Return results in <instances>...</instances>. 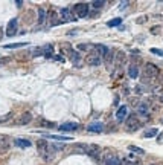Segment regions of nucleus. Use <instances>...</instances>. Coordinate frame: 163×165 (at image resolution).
Segmentation results:
<instances>
[{
    "instance_id": "nucleus-1",
    "label": "nucleus",
    "mask_w": 163,
    "mask_h": 165,
    "mask_svg": "<svg viewBox=\"0 0 163 165\" xmlns=\"http://www.w3.org/2000/svg\"><path fill=\"white\" fill-rule=\"evenodd\" d=\"M37 150L46 161H50L52 156H53L52 151L57 150V148H55V145H49V142L46 141V139H38L37 141Z\"/></svg>"
},
{
    "instance_id": "nucleus-2",
    "label": "nucleus",
    "mask_w": 163,
    "mask_h": 165,
    "mask_svg": "<svg viewBox=\"0 0 163 165\" xmlns=\"http://www.w3.org/2000/svg\"><path fill=\"white\" fill-rule=\"evenodd\" d=\"M143 75L146 78H156L159 75V67L153 63H146L145 67H143Z\"/></svg>"
},
{
    "instance_id": "nucleus-3",
    "label": "nucleus",
    "mask_w": 163,
    "mask_h": 165,
    "mask_svg": "<svg viewBox=\"0 0 163 165\" xmlns=\"http://www.w3.org/2000/svg\"><path fill=\"white\" fill-rule=\"evenodd\" d=\"M18 32V20L17 18H11L8 21V26H6V35L8 37H14Z\"/></svg>"
},
{
    "instance_id": "nucleus-4",
    "label": "nucleus",
    "mask_w": 163,
    "mask_h": 165,
    "mask_svg": "<svg viewBox=\"0 0 163 165\" xmlns=\"http://www.w3.org/2000/svg\"><path fill=\"white\" fill-rule=\"evenodd\" d=\"M86 153L91 156L93 159H96L98 162L101 161V147L99 145H87L86 147Z\"/></svg>"
},
{
    "instance_id": "nucleus-5",
    "label": "nucleus",
    "mask_w": 163,
    "mask_h": 165,
    "mask_svg": "<svg viewBox=\"0 0 163 165\" xmlns=\"http://www.w3.org/2000/svg\"><path fill=\"white\" fill-rule=\"evenodd\" d=\"M73 11H75V14L78 17H86L89 16V5L84 3V2H81V3H76L73 6Z\"/></svg>"
},
{
    "instance_id": "nucleus-6",
    "label": "nucleus",
    "mask_w": 163,
    "mask_h": 165,
    "mask_svg": "<svg viewBox=\"0 0 163 165\" xmlns=\"http://www.w3.org/2000/svg\"><path fill=\"white\" fill-rule=\"evenodd\" d=\"M101 61H102L101 57L94 52V50H93V52H90V54H87V57H86V63H87L89 66H99Z\"/></svg>"
},
{
    "instance_id": "nucleus-7",
    "label": "nucleus",
    "mask_w": 163,
    "mask_h": 165,
    "mask_svg": "<svg viewBox=\"0 0 163 165\" xmlns=\"http://www.w3.org/2000/svg\"><path fill=\"white\" fill-rule=\"evenodd\" d=\"M139 127H140V121L137 119V116L133 115L128 118V121H127V130L128 132H136Z\"/></svg>"
},
{
    "instance_id": "nucleus-8",
    "label": "nucleus",
    "mask_w": 163,
    "mask_h": 165,
    "mask_svg": "<svg viewBox=\"0 0 163 165\" xmlns=\"http://www.w3.org/2000/svg\"><path fill=\"white\" fill-rule=\"evenodd\" d=\"M9 148H11L9 138L5 136V135H0V155H5Z\"/></svg>"
},
{
    "instance_id": "nucleus-9",
    "label": "nucleus",
    "mask_w": 163,
    "mask_h": 165,
    "mask_svg": "<svg viewBox=\"0 0 163 165\" xmlns=\"http://www.w3.org/2000/svg\"><path fill=\"white\" fill-rule=\"evenodd\" d=\"M125 61H127V55L125 52H122V50H117V52H114V57H113V63L116 66H124L125 64Z\"/></svg>"
},
{
    "instance_id": "nucleus-10",
    "label": "nucleus",
    "mask_w": 163,
    "mask_h": 165,
    "mask_svg": "<svg viewBox=\"0 0 163 165\" xmlns=\"http://www.w3.org/2000/svg\"><path fill=\"white\" fill-rule=\"evenodd\" d=\"M79 129V124L78 122H64L61 125H58V130L60 132H75Z\"/></svg>"
},
{
    "instance_id": "nucleus-11",
    "label": "nucleus",
    "mask_w": 163,
    "mask_h": 165,
    "mask_svg": "<svg viewBox=\"0 0 163 165\" xmlns=\"http://www.w3.org/2000/svg\"><path fill=\"white\" fill-rule=\"evenodd\" d=\"M60 14L63 16V21H75V20H76L69 8H61V9H60Z\"/></svg>"
},
{
    "instance_id": "nucleus-12",
    "label": "nucleus",
    "mask_w": 163,
    "mask_h": 165,
    "mask_svg": "<svg viewBox=\"0 0 163 165\" xmlns=\"http://www.w3.org/2000/svg\"><path fill=\"white\" fill-rule=\"evenodd\" d=\"M127 113H128V107H127V106H120V107L117 109V112H116V118H117V121H119V122L124 121L125 116H127Z\"/></svg>"
},
{
    "instance_id": "nucleus-13",
    "label": "nucleus",
    "mask_w": 163,
    "mask_h": 165,
    "mask_svg": "<svg viewBox=\"0 0 163 165\" xmlns=\"http://www.w3.org/2000/svg\"><path fill=\"white\" fill-rule=\"evenodd\" d=\"M31 121H32V113L26 112V113H23V115L18 118L17 124H18V125H26V124H29Z\"/></svg>"
},
{
    "instance_id": "nucleus-14",
    "label": "nucleus",
    "mask_w": 163,
    "mask_h": 165,
    "mask_svg": "<svg viewBox=\"0 0 163 165\" xmlns=\"http://www.w3.org/2000/svg\"><path fill=\"white\" fill-rule=\"evenodd\" d=\"M87 130L91 132V133H101V132H104V125L101 122H91L87 127Z\"/></svg>"
},
{
    "instance_id": "nucleus-15",
    "label": "nucleus",
    "mask_w": 163,
    "mask_h": 165,
    "mask_svg": "<svg viewBox=\"0 0 163 165\" xmlns=\"http://www.w3.org/2000/svg\"><path fill=\"white\" fill-rule=\"evenodd\" d=\"M93 47H94V52H96L99 57H102V55L105 57L108 52H110V49H108L107 46H104V44H94Z\"/></svg>"
},
{
    "instance_id": "nucleus-16",
    "label": "nucleus",
    "mask_w": 163,
    "mask_h": 165,
    "mask_svg": "<svg viewBox=\"0 0 163 165\" xmlns=\"http://www.w3.org/2000/svg\"><path fill=\"white\" fill-rule=\"evenodd\" d=\"M67 55H69L70 61H73L75 64H78V63H79V60H81L79 52H78V50H75V49H72V47H70V50H69V52H67Z\"/></svg>"
},
{
    "instance_id": "nucleus-17",
    "label": "nucleus",
    "mask_w": 163,
    "mask_h": 165,
    "mask_svg": "<svg viewBox=\"0 0 163 165\" xmlns=\"http://www.w3.org/2000/svg\"><path fill=\"white\" fill-rule=\"evenodd\" d=\"M14 144H15L17 147H20V148H29V147L32 145L31 141H28V139H21V138H17L15 141H14Z\"/></svg>"
},
{
    "instance_id": "nucleus-18",
    "label": "nucleus",
    "mask_w": 163,
    "mask_h": 165,
    "mask_svg": "<svg viewBox=\"0 0 163 165\" xmlns=\"http://www.w3.org/2000/svg\"><path fill=\"white\" fill-rule=\"evenodd\" d=\"M104 165H122V161L116 156H108L105 158V164Z\"/></svg>"
},
{
    "instance_id": "nucleus-19",
    "label": "nucleus",
    "mask_w": 163,
    "mask_h": 165,
    "mask_svg": "<svg viewBox=\"0 0 163 165\" xmlns=\"http://www.w3.org/2000/svg\"><path fill=\"white\" fill-rule=\"evenodd\" d=\"M128 75H130V78H137L139 77V69H137V66H130V69H128Z\"/></svg>"
},
{
    "instance_id": "nucleus-20",
    "label": "nucleus",
    "mask_w": 163,
    "mask_h": 165,
    "mask_svg": "<svg viewBox=\"0 0 163 165\" xmlns=\"http://www.w3.org/2000/svg\"><path fill=\"white\" fill-rule=\"evenodd\" d=\"M137 113H139V115L140 116H148V104L146 103H142L140 106H139V109H137Z\"/></svg>"
},
{
    "instance_id": "nucleus-21",
    "label": "nucleus",
    "mask_w": 163,
    "mask_h": 165,
    "mask_svg": "<svg viewBox=\"0 0 163 165\" xmlns=\"http://www.w3.org/2000/svg\"><path fill=\"white\" fill-rule=\"evenodd\" d=\"M159 135V130L157 129H149V130H146V132H143V138H154V136H157Z\"/></svg>"
},
{
    "instance_id": "nucleus-22",
    "label": "nucleus",
    "mask_w": 163,
    "mask_h": 165,
    "mask_svg": "<svg viewBox=\"0 0 163 165\" xmlns=\"http://www.w3.org/2000/svg\"><path fill=\"white\" fill-rule=\"evenodd\" d=\"M21 46H28V43H11V44H5L3 46V49H18V47H21Z\"/></svg>"
},
{
    "instance_id": "nucleus-23",
    "label": "nucleus",
    "mask_w": 163,
    "mask_h": 165,
    "mask_svg": "<svg viewBox=\"0 0 163 165\" xmlns=\"http://www.w3.org/2000/svg\"><path fill=\"white\" fill-rule=\"evenodd\" d=\"M128 150L131 151V153H137V155H145V150L140 148V147H136V145H130Z\"/></svg>"
},
{
    "instance_id": "nucleus-24",
    "label": "nucleus",
    "mask_w": 163,
    "mask_h": 165,
    "mask_svg": "<svg viewBox=\"0 0 163 165\" xmlns=\"http://www.w3.org/2000/svg\"><path fill=\"white\" fill-rule=\"evenodd\" d=\"M120 23H122V18L117 17V18H113V20L108 21V23H107V26H108V28H114V26H119Z\"/></svg>"
},
{
    "instance_id": "nucleus-25",
    "label": "nucleus",
    "mask_w": 163,
    "mask_h": 165,
    "mask_svg": "<svg viewBox=\"0 0 163 165\" xmlns=\"http://www.w3.org/2000/svg\"><path fill=\"white\" fill-rule=\"evenodd\" d=\"M38 14H40L38 21H40V23H43V21H44V18H46V11H44L43 8H38Z\"/></svg>"
},
{
    "instance_id": "nucleus-26",
    "label": "nucleus",
    "mask_w": 163,
    "mask_h": 165,
    "mask_svg": "<svg viewBox=\"0 0 163 165\" xmlns=\"http://www.w3.org/2000/svg\"><path fill=\"white\" fill-rule=\"evenodd\" d=\"M149 52H151V54H154V55H159V57H162V58H163V50H162V49L151 47V49H149Z\"/></svg>"
},
{
    "instance_id": "nucleus-27",
    "label": "nucleus",
    "mask_w": 163,
    "mask_h": 165,
    "mask_svg": "<svg viewBox=\"0 0 163 165\" xmlns=\"http://www.w3.org/2000/svg\"><path fill=\"white\" fill-rule=\"evenodd\" d=\"M104 3H105L104 0H94V2H91V6L98 9V8H102V6H104Z\"/></svg>"
},
{
    "instance_id": "nucleus-28",
    "label": "nucleus",
    "mask_w": 163,
    "mask_h": 165,
    "mask_svg": "<svg viewBox=\"0 0 163 165\" xmlns=\"http://www.w3.org/2000/svg\"><path fill=\"white\" fill-rule=\"evenodd\" d=\"M47 138H52V139H55V141H69L70 138H67V136H58V135H55V136H47Z\"/></svg>"
},
{
    "instance_id": "nucleus-29",
    "label": "nucleus",
    "mask_w": 163,
    "mask_h": 165,
    "mask_svg": "<svg viewBox=\"0 0 163 165\" xmlns=\"http://www.w3.org/2000/svg\"><path fill=\"white\" fill-rule=\"evenodd\" d=\"M41 125H43V127H55V124L49 122V121H41Z\"/></svg>"
},
{
    "instance_id": "nucleus-30",
    "label": "nucleus",
    "mask_w": 163,
    "mask_h": 165,
    "mask_svg": "<svg viewBox=\"0 0 163 165\" xmlns=\"http://www.w3.org/2000/svg\"><path fill=\"white\" fill-rule=\"evenodd\" d=\"M11 116H12L11 113H8V115H5V116H0V122H5V121H8Z\"/></svg>"
},
{
    "instance_id": "nucleus-31",
    "label": "nucleus",
    "mask_w": 163,
    "mask_h": 165,
    "mask_svg": "<svg viewBox=\"0 0 163 165\" xmlns=\"http://www.w3.org/2000/svg\"><path fill=\"white\" fill-rule=\"evenodd\" d=\"M145 90H146L145 86H137V87H136V92H137V93H142V92H145Z\"/></svg>"
},
{
    "instance_id": "nucleus-32",
    "label": "nucleus",
    "mask_w": 163,
    "mask_h": 165,
    "mask_svg": "<svg viewBox=\"0 0 163 165\" xmlns=\"http://www.w3.org/2000/svg\"><path fill=\"white\" fill-rule=\"evenodd\" d=\"M89 47H91V46H90V44H79V46H78L79 50H86V49H89Z\"/></svg>"
},
{
    "instance_id": "nucleus-33",
    "label": "nucleus",
    "mask_w": 163,
    "mask_h": 165,
    "mask_svg": "<svg viewBox=\"0 0 163 165\" xmlns=\"http://www.w3.org/2000/svg\"><path fill=\"white\" fill-rule=\"evenodd\" d=\"M159 28H160V26H154V28L151 29V32H153V34H159Z\"/></svg>"
},
{
    "instance_id": "nucleus-34",
    "label": "nucleus",
    "mask_w": 163,
    "mask_h": 165,
    "mask_svg": "<svg viewBox=\"0 0 163 165\" xmlns=\"http://www.w3.org/2000/svg\"><path fill=\"white\" fill-rule=\"evenodd\" d=\"M2 38H3V29L0 28V40H2Z\"/></svg>"
},
{
    "instance_id": "nucleus-35",
    "label": "nucleus",
    "mask_w": 163,
    "mask_h": 165,
    "mask_svg": "<svg viewBox=\"0 0 163 165\" xmlns=\"http://www.w3.org/2000/svg\"><path fill=\"white\" fill-rule=\"evenodd\" d=\"M125 165H137V162H127Z\"/></svg>"
},
{
    "instance_id": "nucleus-36",
    "label": "nucleus",
    "mask_w": 163,
    "mask_h": 165,
    "mask_svg": "<svg viewBox=\"0 0 163 165\" xmlns=\"http://www.w3.org/2000/svg\"><path fill=\"white\" fill-rule=\"evenodd\" d=\"M159 99H160V103H163V93H162V95L159 96Z\"/></svg>"
},
{
    "instance_id": "nucleus-37",
    "label": "nucleus",
    "mask_w": 163,
    "mask_h": 165,
    "mask_svg": "<svg viewBox=\"0 0 163 165\" xmlns=\"http://www.w3.org/2000/svg\"><path fill=\"white\" fill-rule=\"evenodd\" d=\"M151 165H153V164H151Z\"/></svg>"
}]
</instances>
